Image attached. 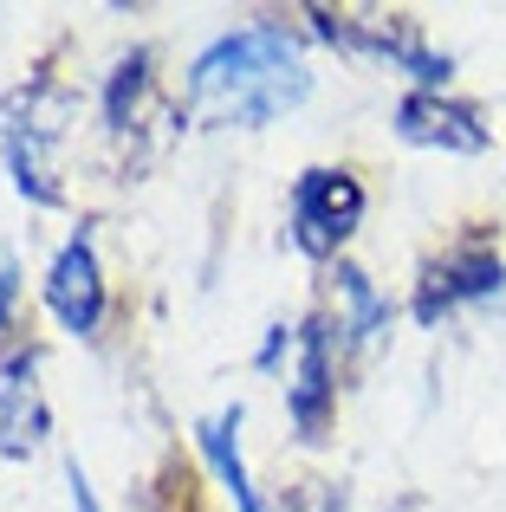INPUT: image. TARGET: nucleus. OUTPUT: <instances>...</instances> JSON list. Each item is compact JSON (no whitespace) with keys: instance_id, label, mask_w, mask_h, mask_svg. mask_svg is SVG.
Returning <instances> with one entry per match:
<instances>
[{"instance_id":"obj_1","label":"nucleus","mask_w":506,"mask_h":512,"mask_svg":"<svg viewBox=\"0 0 506 512\" xmlns=\"http://www.w3.org/2000/svg\"><path fill=\"white\" fill-rule=\"evenodd\" d=\"M189 91L215 124H266L312 91V72L286 26H241L195 59Z\"/></svg>"},{"instance_id":"obj_2","label":"nucleus","mask_w":506,"mask_h":512,"mask_svg":"<svg viewBox=\"0 0 506 512\" xmlns=\"http://www.w3.org/2000/svg\"><path fill=\"white\" fill-rule=\"evenodd\" d=\"M364 221V188L344 169H305L292 182V247L305 260H331Z\"/></svg>"},{"instance_id":"obj_3","label":"nucleus","mask_w":506,"mask_h":512,"mask_svg":"<svg viewBox=\"0 0 506 512\" xmlns=\"http://www.w3.org/2000/svg\"><path fill=\"white\" fill-rule=\"evenodd\" d=\"M500 286H506L500 253L487 247V240H468L461 253H448L442 266H429V273H422L416 318H422V325H435L442 312H455V305H468V299H500Z\"/></svg>"},{"instance_id":"obj_4","label":"nucleus","mask_w":506,"mask_h":512,"mask_svg":"<svg viewBox=\"0 0 506 512\" xmlns=\"http://www.w3.org/2000/svg\"><path fill=\"white\" fill-rule=\"evenodd\" d=\"M46 305H52V318H59L65 331H78V338L98 331V318H104V279H98V253H91V227H78V234L65 240V253L52 260Z\"/></svg>"},{"instance_id":"obj_5","label":"nucleus","mask_w":506,"mask_h":512,"mask_svg":"<svg viewBox=\"0 0 506 512\" xmlns=\"http://www.w3.org/2000/svg\"><path fill=\"white\" fill-rule=\"evenodd\" d=\"M396 137L416 143V150H487V124L468 104H448L442 91H409L396 104Z\"/></svg>"},{"instance_id":"obj_6","label":"nucleus","mask_w":506,"mask_h":512,"mask_svg":"<svg viewBox=\"0 0 506 512\" xmlns=\"http://www.w3.org/2000/svg\"><path fill=\"white\" fill-rule=\"evenodd\" d=\"M331 396H338V383H331V331L312 318V325L299 331V383L286 389L292 428H299L305 441H325V428H331Z\"/></svg>"},{"instance_id":"obj_7","label":"nucleus","mask_w":506,"mask_h":512,"mask_svg":"<svg viewBox=\"0 0 506 512\" xmlns=\"http://www.w3.org/2000/svg\"><path fill=\"white\" fill-rule=\"evenodd\" d=\"M195 441H202L208 467L221 474V487L234 493V512H266L260 493H253V480H247V461H241V402L208 415V422H195Z\"/></svg>"},{"instance_id":"obj_8","label":"nucleus","mask_w":506,"mask_h":512,"mask_svg":"<svg viewBox=\"0 0 506 512\" xmlns=\"http://www.w3.org/2000/svg\"><path fill=\"white\" fill-rule=\"evenodd\" d=\"M338 286H344V299H351V344H370L390 325V305L370 292V279L357 273V266H338Z\"/></svg>"},{"instance_id":"obj_9","label":"nucleus","mask_w":506,"mask_h":512,"mask_svg":"<svg viewBox=\"0 0 506 512\" xmlns=\"http://www.w3.org/2000/svg\"><path fill=\"white\" fill-rule=\"evenodd\" d=\"M143 65H150V52H130L124 65H117V78H111V91H104V117H111V130H124V104H137V91H143Z\"/></svg>"},{"instance_id":"obj_10","label":"nucleus","mask_w":506,"mask_h":512,"mask_svg":"<svg viewBox=\"0 0 506 512\" xmlns=\"http://www.w3.org/2000/svg\"><path fill=\"white\" fill-rule=\"evenodd\" d=\"M65 480H72V512H98V493H91L85 467H78V461H65Z\"/></svg>"},{"instance_id":"obj_11","label":"nucleus","mask_w":506,"mask_h":512,"mask_svg":"<svg viewBox=\"0 0 506 512\" xmlns=\"http://www.w3.org/2000/svg\"><path fill=\"white\" fill-rule=\"evenodd\" d=\"M13 292H20V286H13V266L0 260V325H7V318H13Z\"/></svg>"},{"instance_id":"obj_12","label":"nucleus","mask_w":506,"mask_h":512,"mask_svg":"<svg viewBox=\"0 0 506 512\" xmlns=\"http://www.w3.org/2000/svg\"><path fill=\"white\" fill-rule=\"evenodd\" d=\"M279 350H286V325H279V331H273V338H266V344H260V370H266V363H279Z\"/></svg>"},{"instance_id":"obj_13","label":"nucleus","mask_w":506,"mask_h":512,"mask_svg":"<svg viewBox=\"0 0 506 512\" xmlns=\"http://www.w3.org/2000/svg\"><path fill=\"white\" fill-rule=\"evenodd\" d=\"M0 448H7V441H0Z\"/></svg>"}]
</instances>
